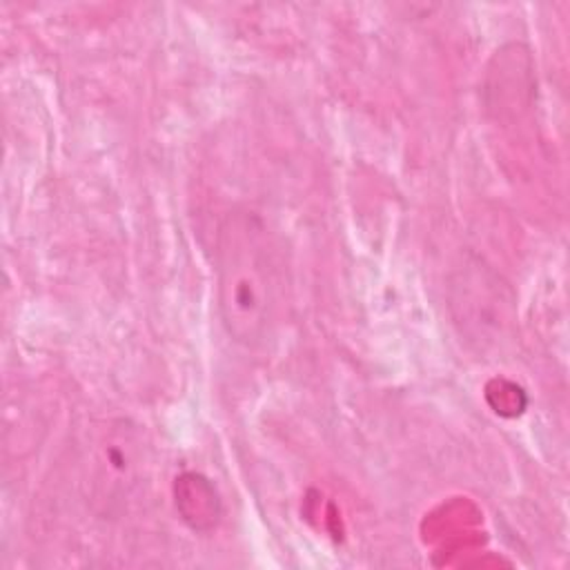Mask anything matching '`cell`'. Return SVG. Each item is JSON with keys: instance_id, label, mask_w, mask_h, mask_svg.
Here are the masks:
<instances>
[{"instance_id": "obj_1", "label": "cell", "mask_w": 570, "mask_h": 570, "mask_svg": "<svg viewBox=\"0 0 570 570\" xmlns=\"http://www.w3.org/2000/svg\"><path fill=\"white\" fill-rule=\"evenodd\" d=\"M216 285L227 334L245 347L265 345L283 314L285 258L272 229L247 209L229 212L220 225Z\"/></svg>"}]
</instances>
